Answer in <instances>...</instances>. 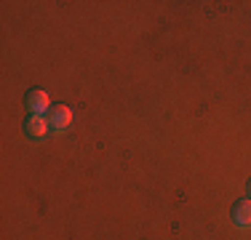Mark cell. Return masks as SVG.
Listing matches in <instances>:
<instances>
[{
	"mask_svg": "<svg viewBox=\"0 0 251 240\" xmlns=\"http://www.w3.org/2000/svg\"><path fill=\"white\" fill-rule=\"evenodd\" d=\"M46 131H49V120L40 118V115H29L27 123H25V134L29 139H43Z\"/></svg>",
	"mask_w": 251,
	"mask_h": 240,
	"instance_id": "2",
	"label": "cell"
},
{
	"mask_svg": "<svg viewBox=\"0 0 251 240\" xmlns=\"http://www.w3.org/2000/svg\"><path fill=\"white\" fill-rule=\"evenodd\" d=\"M232 219H235V224L249 227L251 224V200H238L232 206Z\"/></svg>",
	"mask_w": 251,
	"mask_h": 240,
	"instance_id": "4",
	"label": "cell"
},
{
	"mask_svg": "<svg viewBox=\"0 0 251 240\" xmlns=\"http://www.w3.org/2000/svg\"><path fill=\"white\" fill-rule=\"evenodd\" d=\"M246 190H249V200H251V182H249V187H246Z\"/></svg>",
	"mask_w": 251,
	"mask_h": 240,
	"instance_id": "5",
	"label": "cell"
},
{
	"mask_svg": "<svg viewBox=\"0 0 251 240\" xmlns=\"http://www.w3.org/2000/svg\"><path fill=\"white\" fill-rule=\"evenodd\" d=\"M25 104H27V112H29V115H43V112H49L51 101H49V94H46L43 88H29Z\"/></svg>",
	"mask_w": 251,
	"mask_h": 240,
	"instance_id": "1",
	"label": "cell"
},
{
	"mask_svg": "<svg viewBox=\"0 0 251 240\" xmlns=\"http://www.w3.org/2000/svg\"><path fill=\"white\" fill-rule=\"evenodd\" d=\"M70 123H73V110L70 107L59 104L49 112V125H53V128H67Z\"/></svg>",
	"mask_w": 251,
	"mask_h": 240,
	"instance_id": "3",
	"label": "cell"
}]
</instances>
